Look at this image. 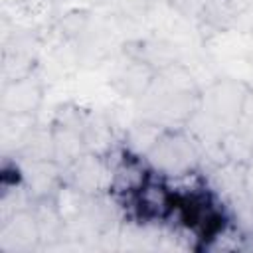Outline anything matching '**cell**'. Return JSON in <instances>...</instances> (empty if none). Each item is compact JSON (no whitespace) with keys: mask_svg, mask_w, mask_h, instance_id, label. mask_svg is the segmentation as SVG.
<instances>
[{"mask_svg":"<svg viewBox=\"0 0 253 253\" xmlns=\"http://www.w3.org/2000/svg\"><path fill=\"white\" fill-rule=\"evenodd\" d=\"M251 89L247 81L235 77H217L202 87L198 109L186 128L202 144L204 154L221 150V142L241 123Z\"/></svg>","mask_w":253,"mask_h":253,"instance_id":"obj_1","label":"cell"},{"mask_svg":"<svg viewBox=\"0 0 253 253\" xmlns=\"http://www.w3.org/2000/svg\"><path fill=\"white\" fill-rule=\"evenodd\" d=\"M202 85L180 61L158 71L140 99L134 101V119L160 128H184L194 117Z\"/></svg>","mask_w":253,"mask_h":253,"instance_id":"obj_2","label":"cell"},{"mask_svg":"<svg viewBox=\"0 0 253 253\" xmlns=\"http://www.w3.org/2000/svg\"><path fill=\"white\" fill-rule=\"evenodd\" d=\"M144 166L156 176L178 180L198 172L204 164V148L184 128H164L142 158Z\"/></svg>","mask_w":253,"mask_h":253,"instance_id":"obj_3","label":"cell"},{"mask_svg":"<svg viewBox=\"0 0 253 253\" xmlns=\"http://www.w3.org/2000/svg\"><path fill=\"white\" fill-rule=\"evenodd\" d=\"M42 38L40 32L26 26L4 24L2 32V47H0V77L2 81L24 77L28 73L38 71Z\"/></svg>","mask_w":253,"mask_h":253,"instance_id":"obj_4","label":"cell"},{"mask_svg":"<svg viewBox=\"0 0 253 253\" xmlns=\"http://www.w3.org/2000/svg\"><path fill=\"white\" fill-rule=\"evenodd\" d=\"M87 115H89V109L79 107L75 103H63L55 109L49 121L55 162L61 168L73 162L83 152H89L87 134H85Z\"/></svg>","mask_w":253,"mask_h":253,"instance_id":"obj_5","label":"cell"},{"mask_svg":"<svg viewBox=\"0 0 253 253\" xmlns=\"http://www.w3.org/2000/svg\"><path fill=\"white\" fill-rule=\"evenodd\" d=\"M115 166L109 154L83 152L63 166V188L79 196L107 194L113 190Z\"/></svg>","mask_w":253,"mask_h":253,"instance_id":"obj_6","label":"cell"},{"mask_svg":"<svg viewBox=\"0 0 253 253\" xmlns=\"http://www.w3.org/2000/svg\"><path fill=\"white\" fill-rule=\"evenodd\" d=\"M42 247H43L42 227L32 204L2 215L0 221L2 253H32Z\"/></svg>","mask_w":253,"mask_h":253,"instance_id":"obj_7","label":"cell"},{"mask_svg":"<svg viewBox=\"0 0 253 253\" xmlns=\"http://www.w3.org/2000/svg\"><path fill=\"white\" fill-rule=\"evenodd\" d=\"M45 99V83L38 71L24 77L2 81L0 87V113L36 119Z\"/></svg>","mask_w":253,"mask_h":253,"instance_id":"obj_8","label":"cell"},{"mask_svg":"<svg viewBox=\"0 0 253 253\" xmlns=\"http://www.w3.org/2000/svg\"><path fill=\"white\" fill-rule=\"evenodd\" d=\"M16 160V158H14ZM20 168L22 186L32 204L53 200L63 190V168L55 160H16Z\"/></svg>","mask_w":253,"mask_h":253,"instance_id":"obj_9","label":"cell"},{"mask_svg":"<svg viewBox=\"0 0 253 253\" xmlns=\"http://www.w3.org/2000/svg\"><path fill=\"white\" fill-rule=\"evenodd\" d=\"M156 73L158 71H154L144 61L121 51V57H119L117 65L113 67V71H111L109 85L113 87V91L117 95H121L125 99H130V101H136L150 87Z\"/></svg>","mask_w":253,"mask_h":253,"instance_id":"obj_10","label":"cell"},{"mask_svg":"<svg viewBox=\"0 0 253 253\" xmlns=\"http://www.w3.org/2000/svg\"><path fill=\"white\" fill-rule=\"evenodd\" d=\"M121 51L144 61L154 71H162V69L182 61L180 45L162 36H142V38L126 40L121 45Z\"/></svg>","mask_w":253,"mask_h":253,"instance_id":"obj_11","label":"cell"},{"mask_svg":"<svg viewBox=\"0 0 253 253\" xmlns=\"http://www.w3.org/2000/svg\"><path fill=\"white\" fill-rule=\"evenodd\" d=\"M2 156H12L16 160H55V150H53V136H51V126L42 125V123H32L20 142L16 144L12 154H2Z\"/></svg>","mask_w":253,"mask_h":253,"instance_id":"obj_12","label":"cell"},{"mask_svg":"<svg viewBox=\"0 0 253 253\" xmlns=\"http://www.w3.org/2000/svg\"><path fill=\"white\" fill-rule=\"evenodd\" d=\"M247 8L245 0H210L198 24L210 34H223L237 26Z\"/></svg>","mask_w":253,"mask_h":253,"instance_id":"obj_13","label":"cell"},{"mask_svg":"<svg viewBox=\"0 0 253 253\" xmlns=\"http://www.w3.org/2000/svg\"><path fill=\"white\" fill-rule=\"evenodd\" d=\"M95 18H97V14L91 6L69 8L55 20V34H57L59 42L65 43L67 47H71L75 42H79L85 36V32L91 28Z\"/></svg>","mask_w":253,"mask_h":253,"instance_id":"obj_14","label":"cell"},{"mask_svg":"<svg viewBox=\"0 0 253 253\" xmlns=\"http://www.w3.org/2000/svg\"><path fill=\"white\" fill-rule=\"evenodd\" d=\"M164 128L152 125V123H146V121H140V119H134L123 132V138H121V144H123V152L126 156H132V158H138L142 160L144 154L150 150V146L154 144V140L158 138V134L162 132Z\"/></svg>","mask_w":253,"mask_h":253,"instance_id":"obj_15","label":"cell"},{"mask_svg":"<svg viewBox=\"0 0 253 253\" xmlns=\"http://www.w3.org/2000/svg\"><path fill=\"white\" fill-rule=\"evenodd\" d=\"M156 0H101L99 6L115 22L134 24L148 16Z\"/></svg>","mask_w":253,"mask_h":253,"instance_id":"obj_16","label":"cell"},{"mask_svg":"<svg viewBox=\"0 0 253 253\" xmlns=\"http://www.w3.org/2000/svg\"><path fill=\"white\" fill-rule=\"evenodd\" d=\"M208 2H210V0H172V6H174V10H176L182 18L198 22V20L202 18V14H204Z\"/></svg>","mask_w":253,"mask_h":253,"instance_id":"obj_17","label":"cell"},{"mask_svg":"<svg viewBox=\"0 0 253 253\" xmlns=\"http://www.w3.org/2000/svg\"><path fill=\"white\" fill-rule=\"evenodd\" d=\"M243 194L253 204V152L243 162Z\"/></svg>","mask_w":253,"mask_h":253,"instance_id":"obj_18","label":"cell"},{"mask_svg":"<svg viewBox=\"0 0 253 253\" xmlns=\"http://www.w3.org/2000/svg\"><path fill=\"white\" fill-rule=\"evenodd\" d=\"M53 6H63V4H67V2H73V0H49ZM85 2H91V4H99L101 0H85Z\"/></svg>","mask_w":253,"mask_h":253,"instance_id":"obj_19","label":"cell"},{"mask_svg":"<svg viewBox=\"0 0 253 253\" xmlns=\"http://www.w3.org/2000/svg\"><path fill=\"white\" fill-rule=\"evenodd\" d=\"M245 2H247V6H249V8H253V0H245Z\"/></svg>","mask_w":253,"mask_h":253,"instance_id":"obj_20","label":"cell"}]
</instances>
